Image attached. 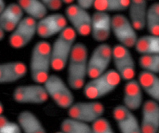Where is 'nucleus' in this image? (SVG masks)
Returning <instances> with one entry per match:
<instances>
[{"mask_svg":"<svg viewBox=\"0 0 159 133\" xmlns=\"http://www.w3.org/2000/svg\"><path fill=\"white\" fill-rule=\"evenodd\" d=\"M112 33V16L107 13L95 11L92 15L90 35L99 44L106 43Z\"/></svg>","mask_w":159,"mask_h":133,"instance_id":"nucleus-15","label":"nucleus"},{"mask_svg":"<svg viewBox=\"0 0 159 133\" xmlns=\"http://www.w3.org/2000/svg\"><path fill=\"white\" fill-rule=\"evenodd\" d=\"M77 35L71 27L68 26L57 36L51 45L52 70L56 72L64 70L76 43Z\"/></svg>","mask_w":159,"mask_h":133,"instance_id":"nucleus-3","label":"nucleus"},{"mask_svg":"<svg viewBox=\"0 0 159 133\" xmlns=\"http://www.w3.org/2000/svg\"><path fill=\"white\" fill-rule=\"evenodd\" d=\"M18 123L23 133H47L39 118L28 110L20 113L18 117Z\"/></svg>","mask_w":159,"mask_h":133,"instance_id":"nucleus-22","label":"nucleus"},{"mask_svg":"<svg viewBox=\"0 0 159 133\" xmlns=\"http://www.w3.org/2000/svg\"><path fill=\"white\" fill-rule=\"evenodd\" d=\"M51 44L46 40L37 42L33 48L30 60V71L32 80L43 84L52 70Z\"/></svg>","mask_w":159,"mask_h":133,"instance_id":"nucleus-2","label":"nucleus"},{"mask_svg":"<svg viewBox=\"0 0 159 133\" xmlns=\"http://www.w3.org/2000/svg\"><path fill=\"white\" fill-rule=\"evenodd\" d=\"M112 33L119 44L129 49L134 48L139 37L128 17L122 13L112 16Z\"/></svg>","mask_w":159,"mask_h":133,"instance_id":"nucleus-7","label":"nucleus"},{"mask_svg":"<svg viewBox=\"0 0 159 133\" xmlns=\"http://www.w3.org/2000/svg\"><path fill=\"white\" fill-rule=\"evenodd\" d=\"M69 26L64 14H48L37 22V34L43 40L50 39L63 32Z\"/></svg>","mask_w":159,"mask_h":133,"instance_id":"nucleus-11","label":"nucleus"},{"mask_svg":"<svg viewBox=\"0 0 159 133\" xmlns=\"http://www.w3.org/2000/svg\"><path fill=\"white\" fill-rule=\"evenodd\" d=\"M112 115L120 133H143L137 117L123 105L115 107Z\"/></svg>","mask_w":159,"mask_h":133,"instance_id":"nucleus-14","label":"nucleus"},{"mask_svg":"<svg viewBox=\"0 0 159 133\" xmlns=\"http://www.w3.org/2000/svg\"><path fill=\"white\" fill-rule=\"evenodd\" d=\"M28 16L38 21L48 14V11L42 1L21 0L17 2Z\"/></svg>","mask_w":159,"mask_h":133,"instance_id":"nucleus-25","label":"nucleus"},{"mask_svg":"<svg viewBox=\"0 0 159 133\" xmlns=\"http://www.w3.org/2000/svg\"><path fill=\"white\" fill-rule=\"evenodd\" d=\"M0 133H22L18 123L9 121L6 117L0 115Z\"/></svg>","mask_w":159,"mask_h":133,"instance_id":"nucleus-29","label":"nucleus"},{"mask_svg":"<svg viewBox=\"0 0 159 133\" xmlns=\"http://www.w3.org/2000/svg\"><path fill=\"white\" fill-rule=\"evenodd\" d=\"M23 14L18 3L9 4L0 15L1 28L4 32H12L23 19Z\"/></svg>","mask_w":159,"mask_h":133,"instance_id":"nucleus-18","label":"nucleus"},{"mask_svg":"<svg viewBox=\"0 0 159 133\" xmlns=\"http://www.w3.org/2000/svg\"><path fill=\"white\" fill-rule=\"evenodd\" d=\"M4 111L3 106L2 105V103L0 102V115H2Z\"/></svg>","mask_w":159,"mask_h":133,"instance_id":"nucleus-36","label":"nucleus"},{"mask_svg":"<svg viewBox=\"0 0 159 133\" xmlns=\"http://www.w3.org/2000/svg\"><path fill=\"white\" fill-rule=\"evenodd\" d=\"M158 133H159V131L158 132Z\"/></svg>","mask_w":159,"mask_h":133,"instance_id":"nucleus-38","label":"nucleus"},{"mask_svg":"<svg viewBox=\"0 0 159 133\" xmlns=\"http://www.w3.org/2000/svg\"><path fill=\"white\" fill-rule=\"evenodd\" d=\"M43 85L49 98L60 108L68 110L75 103L72 90L58 75L50 74Z\"/></svg>","mask_w":159,"mask_h":133,"instance_id":"nucleus-5","label":"nucleus"},{"mask_svg":"<svg viewBox=\"0 0 159 133\" xmlns=\"http://www.w3.org/2000/svg\"><path fill=\"white\" fill-rule=\"evenodd\" d=\"M28 71L23 62H11L0 64V84L15 82L25 77Z\"/></svg>","mask_w":159,"mask_h":133,"instance_id":"nucleus-20","label":"nucleus"},{"mask_svg":"<svg viewBox=\"0 0 159 133\" xmlns=\"http://www.w3.org/2000/svg\"><path fill=\"white\" fill-rule=\"evenodd\" d=\"M112 62L114 69L122 80L127 82L134 79L136 62L130 49L119 44L114 45L112 47Z\"/></svg>","mask_w":159,"mask_h":133,"instance_id":"nucleus-6","label":"nucleus"},{"mask_svg":"<svg viewBox=\"0 0 159 133\" xmlns=\"http://www.w3.org/2000/svg\"><path fill=\"white\" fill-rule=\"evenodd\" d=\"M42 2L48 11L54 13H57L60 10L63 5V2L61 0H43Z\"/></svg>","mask_w":159,"mask_h":133,"instance_id":"nucleus-31","label":"nucleus"},{"mask_svg":"<svg viewBox=\"0 0 159 133\" xmlns=\"http://www.w3.org/2000/svg\"><path fill=\"white\" fill-rule=\"evenodd\" d=\"M131 1L128 0H94L93 8L95 11L109 14H121L129 9Z\"/></svg>","mask_w":159,"mask_h":133,"instance_id":"nucleus-24","label":"nucleus"},{"mask_svg":"<svg viewBox=\"0 0 159 133\" xmlns=\"http://www.w3.org/2000/svg\"><path fill=\"white\" fill-rule=\"evenodd\" d=\"M138 62L143 71L159 74V55H140Z\"/></svg>","mask_w":159,"mask_h":133,"instance_id":"nucleus-28","label":"nucleus"},{"mask_svg":"<svg viewBox=\"0 0 159 133\" xmlns=\"http://www.w3.org/2000/svg\"><path fill=\"white\" fill-rule=\"evenodd\" d=\"M143 92L137 79L126 82L123 88L122 105L131 111L141 109L143 104Z\"/></svg>","mask_w":159,"mask_h":133,"instance_id":"nucleus-17","label":"nucleus"},{"mask_svg":"<svg viewBox=\"0 0 159 133\" xmlns=\"http://www.w3.org/2000/svg\"><path fill=\"white\" fill-rule=\"evenodd\" d=\"M122 81L114 69H110L101 75L90 79L83 88L87 99L97 101L114 92Z\"/></svg>","mask_w":159,"mask_h":133,"instance_id":"nucleus-4","label":"nucleus"},{"mask_svg":"<svg viewBox=\"0 0 159 133\" xmlns=\"http://www.w3.org/2000/svg\"><path fill=\"white\" fill-rule=\"evenodd\" d=\"M60 129L63 133H93L89 124L70 117L62 121Z\"/></svg>","mask_w":159,"mask_h":133,"instance_id":"nucleus-26","label":"nucleus"},{"mask_svg":"<svg viewBox=\"0 0 159 133\" xmlns=\"http://www.w3.org/2000/svg\"><path fill=\"white\" fill-rule=\"evenodd\" d=\"M94 0H78L75 1V3L80 8L88 11L93 8Z\"/></svg>","mask_w":159,"mask_h":133,"instance_id":"nucleus-32","label":"nucleus"},{"mask_svg":"<svg viewBox=\"0 0 159 133\" xmlns=\"http://www.w3.org/2000/svg\"><path fill=\"white\" fill-rule=\"evenodd\" d=\"M64 15L77 35L86 37L90 35L92 15L89 11L80 7L75 2L67 6Z\"/></svg>","mask_w":159,"mask_h":133,"instance_id":"nucleus-10","label":"nucleus"},{"mask_svg":"<svg viewBox=\"0 0 159 133\" xmlns=\"http://www.w3.org/2000/svg\"><path fill=\"white\" fill-rule=\"evenodd\" d=\"M104 105L98 101L75 102L68 109L69 117L90 124L102 118Z\"/></svg>","mask_w":159,"mask_h":133,"instance_id":"nucleus-8","label":"nucleus"},{"mask_svg":"<svg viewBox=\"0 0 159 133\" xmlns=\"http://www.w3.org/2000/svg\"><path fill=\"white\" fill-rule=\"evenodd\" d=\"M140 122L143 133H158L159 131V104L148 99L144 102Z\"/></svg>","mask_w":159,"mask_h":133,"instance_id":"nucleus-16","label":"nucleus"},{"mask_svg":"<svg viewBox=\"0 0 159 133\" xmlns=\"http://www.w3.org/2000/svg\"><path fill=\"white\" fill-rule=\"evenodd\" d=\"M4 32L2 30V29L0 27V41L3 40L4 37Z\"/></svg>","mask_w":159,"mask_h":133,"instance_id":"nucleus-35","label":"nucleus"},{"mask_svg":"<svg viewBox=\"0 0 159 133\" xmlns=\"http://www.w3.org/2000/svg\"><path fill=\"white\" fill-rule=\"evenodd\" d=\"M55 133H63L61 132V131H59V132H56Z\"/></svg>","mask_w":159,"mask_h":133,"instance_id":"nucleus-37","label":"nucleus"},{"mask_svg":"<svg viewBox=\"0 0 159 133\" xmlns=\"http://www.w3.org/2000/svg\"><path fill=\"white\" fill-rule=\"evenodd\" d=\"M6 7V6L5 2L3 1L0 0V15L3 12Z\"/></svg>","mask_w":159,"mask_h":133,"instance_id":"nucleus-33","label":"nucleus"},{"mask_svg":"<svg viewBox=\"0 0 159 133\" xmlns=\"http://www.w3.org/2000/svg\"><path fill=\"white\" fill-rule=\"evenodd\" d=\"M146 29L149 34L159 35V2H154L148 6Z\"/></svg>","mask_w":159,"mask_h":133,"instance_id":"nucleus-27","label":"nucleus"},{"mask_svg":"<svg viewBox=\"0 0 159 133\" xmlns=\"http://www.w3.org/2000/svg\"><path fill=\"white\" fill-rule=\"evenodd\" d=\"M143 92L150 99L159 104V76L157 74L142 71L137 78Z\"/></svg>","mask_w":159,"mask_h":133,"instance_id":"nucleus-21","label":"nucleus"},{"mask_svg":"<svg viewBox=\"0 0 159 133\" xmlns=\"http://www.w3.org/2000/svg\"><path fill=\"white\" fill-rule=\"evenodd\" d=\"M134 48L140 55H159V35L148 34L138 37Z\"/></svg>","mask_w":159,"mask_h":133,"instance_id":"nucleus-23","label":"nucleus"},{"mask_svg":"<svg viewBox=\"0 0 159 133\" xmlns=\"http://www.w3.org/2000/svg\"><path fill=\"white\" fill-rule=\"evenodd\" d=\"M89 50L87 45L78 42L75 45L67 66V83L72 91L83 89L88 77Z\"/></svg>","mask_w":159,"mask_h":133,"instance_id":"nucleus-1","label":"nucleus"},{"mask_svg":"<svg viewBox=\"0 0 159 133\" xmlns=\"http://www.w3.org/2000/svg\"><path fill=\"white\" fill-rule=\"evenodd\" d=\"M112 62V47L107 43L99 44L92 52L88 60V77L93 79L109 70Z\"/></svg>","mask_w":159,"mask_h":133,"instance_id":"nucleus-9","label":"nucleus"},{"mask_svg":"<svg viewBox=\"0 0 159 133\" xmlns=\"http://www.w3.org/2000/svg\"><path fill=\"white\" fill-rule=\"evenodd\" d=\"M37 22L29 17L23 18L12 32L9 38L10 45L15 49H20L28 45L37 34Z\"/></svg>","mask_w":159,"mask_h":133,"instance_id":"nucleus-12","label":"nucleus"},{"mask_svg":"<svg viewBox=\"0 0 159 133\" xmlns=\"http://www.w3.org/2000/svg\"><path fill=\"white\" fill-rule=\"evenodd\" d=\"M93 133H116L110 122L102 118L92 124Z\"/></svg>","mask_w":159,"mask_h":133,"instance_id":"nucleus-30","label":"nucleus"},{"mask_svg":"<svg viewBox=\"0 0 159 133\" xmlns=\"http://www.w3.org/2000/svg\"><path fill=\"white\" fill-rule=\"evenodd\" d=\"M14 100L18 103L43 105L49 97L43 84H35L17 87L13 93Z\"/></svg>","mask_w":159,"mask_h":133,"instance_id":"nucleus-13","label":"nucleus"},{"mask_svg":"<svg viewBox=\"0 0 159 133\" xmlns=\"http://www.w3.org/2000/svg\"><path fill=\"white\" fill-rule=\"evenodd\" d=\"M63 4L67 5L68 6L72 4L75 3V1H62Z\"/></svg>","mask_w":159,"mask_h":133,"instance_id":"nucleus-34","label":"nucleus"},{"mask_svg":"<svg viewBox=\"0 0 159 133\" xmlns=\"http://www.w3.org/2000/svg\"><path fill=\"white\" fill-rule=\"evenodd\" d=\"M148 3L145 0L130 1L128 9L129 18L136 31H142L146 28Z\"/></svg>","mask_w":159,"mask_h":133,"instance_id":"nucleus-19","label":"nucleus"}]
</instances>
